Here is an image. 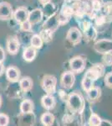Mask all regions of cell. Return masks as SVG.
Listing matches in <instances>:
<instances>
[{
  "mask_svg": "<svg viewBox=\"0 0 112 126\" xmlns=\"http://www.w3.org/2000/svg\"><path fill=\"white\" fill-rule=\"evenodd\" d=\"M69 104L74 111H81L84 107V101L80 95L72 93L69 97Z\"/></svg>",
  "mask_w": 112,
  "mask_h": 126,
  "instance_id": "cell-2",
  "label": "cell"
},
{
  "mask_svg": "<svg viewBox=\"0 0 112 126\" xmlns=\"http://www.w3.org/2000/svg\"><path fill=\"white\" fill-rule=\"evenodd\" d=\"M103 62L104 64L106 66H111L112 65V52L106 51L103 55Z\"/></svg>",
  "mask_w": 112,
  "mask_h": 126,
  "instance_id": "cell-21",
  "label": "cell"
},
{
  "mask_svg": "<svg viewBox=\"0 0 112 126\" xmlns=\"http://www.w3.org/2000/svg\"><path fill=\"white\" fill-rule=\"evenodd\" d=\"M43 16H44V13H43L42 9H35L32 10L31 12H29L28 20L30 22V24L33 25V24L39 23L43 19Z\"/></svg>",
  "mask_w": 112,
  "mask_h": 126,
  "instance_id": "cell-10",
  "label": "cell"
},
{
  "mask_svg": "<svg viewBox=\"0 0 112 126\" xmlns=\"http://www.w3.org/2000/svg\"><path fill=\"white\" fill-rule=\"evenodd\" d=\"M40 119L44 126H52L54 122V116L50 113H45L42 114Z\"/></svg>",
  "mask_w": 112,
  "mask_h": 126,
  "instance_id": "cell-16",
  "label": "cell"
},
{
  "mask_svg": "<svg viewBox=\"0 0 112 126\" xmlns=\"http://www.w3.org/2000/svg\"><path fill=\"white\" fill-rule=\"evenodd\" d=\"M6 77L7 79L11 82H16L19 80L20 78V73L18 68H16L15 66H9L6 70Z\"/></svg>",
  "mask_w": 112,
  "mask_h": 126,
  "instance_id": "cell-11",
  "label": "cell"
},
{
  "mask_svg": "<svg viewBox=\"0 0 112 126\" xmlns=\"http://www.w3.org/2000/svg\"><path fill=\"white\" fill-rule=\"evenodd\" d=\"M39 2L42 3V4L46 5V4H48V3H50V0H39Z\"/></svg>",
  "mask_w": 112,
  "mask_h": 126,
  "instance_id": "cell-27",
  "label": "cell"
},
{
  "mask_svg": "<svg viewBox=\"0 0 112 126\" xmlns=\"http://www.w3.org/2000/svg\"><path fill=\"white\" fill-rule=\"evenodd\" d=\"M105 83L108 87L112 88V72H109L105 75Z\"/></svg>",
  "mask_w": 112,
  "mask_h": 126,
  "instance_id": "cell-23",
  "label": "cell"
},
{
  "mask_svg": "<svg viewBox=\"0 0 112 126\" xmlns=\"http://www.w3.org/2000/svg\"><path fill=\"white\" fill-rule=\"evenodd\" d=\"M84 126H91L90 125H89V123H85V125H84Z\"/></svg>",
  "mask_w": 112,
  "mask_h": 126,
  "instance_id": "cell-28",
  "label": "cell"
},
{
  "mask_svg": "<svg viewBox=\"0 0 112 126\" xmlns=\"http://www.w3.org/2000/svg\"><path fill=\"white\" fill-rule=\"evenodd\" d=\"M13 15V13L11 5L7 2H1L0 3V19H8Z\"/></svg>",
  "mask_w": 112,
  "mask_h": 126,
  "instance_id": "cell-7",
  "label": "cell"
},
{
  "mask_svg": "<svg viewBox=\"0 0 112 126\" xmlns=\"http://www.w3.org/2000/svg\"><path fill=\"white\" fill-rule=\"evenodd\" d=\"M104 71H105V69H104L103 65L96 64L87 71L85 76L95 81V80H96V79H98L99 78H100V77L102 76V75L104 74Z\"/></svg>",
  "mask_w": 112,
  "mask_h": 126,
  "instance_id": "cell-3",
  "label": "cell"
},
{
  "mask_svg": "<svg viewBox=\"0 0 112 126\" xmlns=\"http://www.w3.org/2000/svg\"><path fill=\"white\" fill-rule=\"evenodd\" d=\"M19 86L20 88L24 91V92H28L33 87V82H32L31 78L28 77H24L19 81Z\"/></svg>",
  "mask_w": 112,
  "mask_h": 126,
  "instance_id": "cell-15",
  "label": "cell"
},
{
  "mask_svg": "<svg viewBox=\"0 0 112 126\" xmlns=\"http://www.w3.org/2000/svg\"><path fill=\"white\" fill-rule=\"evenodd\" d=\"M66 38L70 43L76 45L80 42L82 35H81L80 31L79 30L78 28L76 27H72L68 30V33H67Z\"/></svg>",
  "mask_w": 112,
  "mask_h": 126,
  "instance_id": "cell-5",
  "label": "cell"
},
{
  "mask_svg": "<svg viewBox=\"0 0 112 126\" xmlns=\"http://www.w3.org/2000/svg\"><path fill=\"white\" fill-rule=\"evenodd\" d=\"M101 123H102V120L96 113H92L90 115L89 119V124L91 126H100Z\"/></svg>",
  "mask_w": 112,
  "mask_h": 126,
  "instance_id": "cell-20",
  "label": "cell"
},
{
  "mask_svg": "<svg viewBox=\"0 0 112 126\" xmlns=\"http://www.w3.org/2000/svg\"><path fill=\"white\" fill-rule=\"evenodd\" d=\"M57 79L55 77L51 75H47L44 78L42 81V87L48 94L51 95L55 92Z\"/></svg>",
  "mask_w": 112,
  "mask_h": 126,
  "instance_id": "cell-1",
  "label": "cell"
},
{
  "mask_svg": "<svg viewBox=\"0 0 112 126\" xmlns=\"http://www.w3.org/2000/svg\"><path fill=\"white\" fill-rule=\"evenodd\" d=\"M70 66L72 72L79 73L84 70L85 66V59H83L80 56H76V57H74L70 60Z\"/></svg>",
  "mask_w": 112,
  "mask_h": 126,
  "instance_id": "cell-4",
  "label": "cell"
},
{
  "mask_svg": "<svg viewBox=\"0 0 112 126\" xmlns=\"http://www.w3.org/2000/svg\"><path fill=\"white\" fill-rule=\"evenodd\" d=\"M4 72V67H3V65L2 64V62H0V76Z\"/></svg>",
  "mask_w": 112,
  "mask_h": 126,
  "instance_id": "cell-26",
  "label": "cell"
},
{
  "mask_svg": "<svg viewBox=\"0 0 112 126\" xmlns=\"http://www.w3.org/2000/svg\"><path fill=\"white\" fill-rule=\"evenodd\" d=\"M20 28H21V30H24V31H30V30H31V28H32V24H30V22L28 21V20H27V21H25L21 24Z\"/></svg>",
  "mask_w": 112,
  "mask_h": 126,
  "instance_id": "cell-24",
  "label": "cell"
},
{
  "mask_svg": "<svg viewBox=\"0 0 112 126\" xmlns=\"http://www.w3.org/2000/svg\"><path fill=\"white\" fill-rule=\"evenodd\" d=\"M7 50L11 55H16L19 50V42L16 36H9L7 40Z\"/></svg>",
  "mask_w": 112,
  "mask_h": 126,
  "instance_id": "cell-9",
  "label": "cell"
},
{
  "mask_svg": "<svg viewBox=\"0 0 112 126\" xmlns=\"http://www.w3.org/2000/svg\"><path fill=\"white\" fill-rule=\"evenodd\" d=\"M23 57L24 61L28 62H33L34 58L36 57V49H34L32 46H28L24 50Z\"/></svg>",
  "mask_w": 112,
  "mask_h": 126,
  "instance_id": "cell-13",
  "label": "cell"
},
{
  "mask_svg": "<svg viewBox=\"0 0 112 126\" xmlns=\"http://www.w3.org/2000/svg\"><path fill=\"white\" fill-rule=\"evenodd\" d=\"M5 51L3 50V48L0 46V62H3L5 59Z\"/></svg>",
  "mask_w": 112,
  "mask_h": 126,
  "instance_id": "cell-25",
  "label": "cell"
},
{
  "mask_svg": "<svg viewBox=\"0 0 112 126\" xmlns=\"http://www.w3.org/2000/svg\"><path fill=\"white\" fill-rule=\"evenodd\" d=\"M41 103L43 107L46 109H52L55 105V99L52 95L47 94L44 96L41 99Z\"/></svg>",
  "mask_w": 112,
  "mask_h": 126,
  "instance_id": "cell-12",
  "label": "cell"
},
{
  "mask_svg": "<svg viewBox=\"0 0 112 126\" xmlns=\"http://www.w3.org/2000/svg\"><path fill=\"white\" fill-rule=\"evenodd\" d=\"M28 11L26 8L24 7H20L19 9H17L15 11L13 12V18L18 23L22 24L24 22L27 21L28 18Z\"/></svg>",
  "mask_w": 112,
  "mask_h": 126,
  "instance_id": "cell-8",
  "label": "cell"
},
{
  "mask_svg": "<svg viewBox=\"0 0 112 126\" xmlns=\"http://www.w3.org/2000/svg\"><path fill=\"white\" fill-rule=\"evenodd\" d=\"M93 86H94V80L88 78V77L85 76L82 80L83 89H84L85 91H86V92H89L90 89L93 88Z\"/></svg>",
  "mask_w": 112,
  "mask_h": 126,
  "instance_id": "cell-18",
  "label": "cell"
},
{
  "mask_svg": "<svg viewBox=\"0 0 112 126\" xmlns=\"http://www.w3.org/2000/svg\"><path fill=\"white\" fill-rule=\"evenodd\" d=\"M1 104H2V97L0 96V106H1Z\"/></svg>",
  "mask_w": 112,
  "mask_h": 126,
  "instance_id": "cell-29",
  "label": "cell"
},
{
  "mask_svg": "<svg viewBox=\"0 0 112 126\" xmlns=\"http://www.w3.org/2000/svg\"><path fill=\"white\" fill-rule=\"evenodd\" d=\"M75 81V75L72 72H64L61 76V85L64 88L70 89L73 87Z\"/></svg>",
  "mask_w": 112,
  "mask_h": 126,
  "instance_id": "cell-6",
  "label": "cell"
},
{
  "mask_svg": "<svg viewBox=\"0 0 112 126\" xmlns=\"http://www.w3.org/2000/svg\"><path fill=\"white\" fill-rule=\"evenodd\" d=\"M43 39L39 34H34L31 38V46L34 49H39L42 47Z\"/></svg>",
  "mask_w": 112,
  "mask_h": 126,
  "instance_id": "cell-17",
  "label": "cell"
},
{
  "mask_svg": "<svg viewBox=\"0 0 112 126\" xmlns=\"http://www.w3.org/2000/svg\"><path fill=\"white\" fill-rule=\"evenodd\" d=\"M9 119L5 113H0V126H7L9 125Z\"/></svg>",
  "mask_w": 112,
  "mask_h": 126,
  "instance_id": "cell-22",
  "label": "cell"
},
{
  "mask_svg": "<svg viewBox=\"0 0 112 126\" xmlns=\"http://www.w3.org/2000/svg\"><path fill=\"white\" fill-rule=\"evenodd\" d=\"M87 93H88L89 98L91 99V100H96L100 96V89L99 87H93L92 89H90Z\"/></svg>",
  "mask_w": 112,
  "mask_h": 126,
  "instance_id": "cell-19",
  "label": "cell"
},
{
  "mask_svg": "<svg viewBox=\"0 0 112 126\" xmlns=\"http://www.w3.org/2000/svg\"><path fill=\"white\" fill-rule=\"evenodd\" d=\"M20 110L24 114H27V113H32L34 110V103L32 101L28 100V99H26V100H24L23 102L20 104Z\"/></svg>",
  "mask_w": 112,
  "mask_h": 126,
  "instance_id": "cell-14",
  "label": "cell"
}]
</instances>
